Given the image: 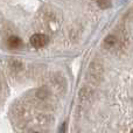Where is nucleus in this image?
<instances>
[{"instance_id": "nucleus-1", "label": "nucleus", "mask_w": 133, "mask_h": 133, "mask_svg": "<svg viewBox=\"0 0 133 133\" xmlns=\"http://www.w3.org/2000/svg\"><path fill=\"white\" fill-rule=\"evenodd\" d=\"M48 36L44 34H34L30 37V44L34 48H43L44 46L48 44Z\"/></svg>"}, {"instance_id": "nucleus-6", "label": "nucleus", "mask_w": 133, "mask_h": 133, "mask_svg": "<svg viewBox=\"0 0 133 133\" xmlns=\"http://www.w3.org/2000/svg\"><path fill=\"white\" fill-rule=\"evenodd\" d=\"M33 133H36V132H33Z\"/></svg>"}, {"instance_id": "nucleus-3", "label": "nucleus", "mask_w": 133, "mask_h": 133, "mask_svg": "<svg viewBox=\"0 0 133 133\" xmlns=\"http://www.w3.org/2000/svg\"><path fill=\"white\" fill-rule=\"evenodd\" d=\"M111 1L112 0H97V4L101 8H109L111 6Z\"/></svg>"}, {"instance_id": "nucleus-2", "label": "nucleus", "mask_w": 133, "mask_h": 133, "mask_svg": "<svg viewBox=\"0 0 133 133\" xmlns=\"http://www.w3.org/2000/svg\"><path fill=\"white\" fill-rule=\"evenodd\" d=\"M7 44H8V47L12 49H18L22 46V41H21V39L18 36H11L7 40Z\"/></svg>"}, {"instance_id": "nucleus-5", "label": "nucleus", "mask_w": 133, "mask_h": 133, "mask_svg": "<svg viewBox=\"0 0 133 133\" xmlns=\"http://www.w3.org/2000/svg\"><path fill=\"white\" fill-rule=\"evenodd\" d=\"M131 133H133V130H132V131H131Z\"/></svg>"}, {"instance_id": "nucleus-4", "label": "nucleus", "mask_w": 133, "mask_h": 133, "mask_svg": "<svg viewBox=\"0 0 133 133\" xmlns=\"http://www.w3.org/2000/svg\"><path fill=\"white\" fill-rule=\"evenodd\" d=\"M65 131H66V123L62 124V126H61V130H60V133H65Z\"/></svg>"}]
</instances>
